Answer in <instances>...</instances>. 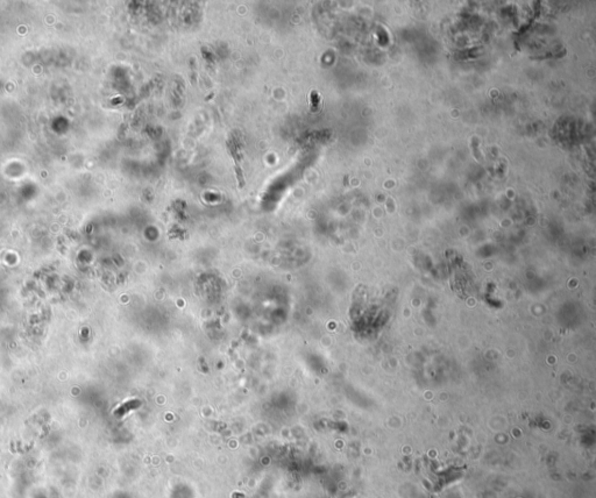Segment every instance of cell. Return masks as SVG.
I'll return each instance as SVG.
<instances>
[{"instance_id": "1", "label": "cell", "mask_w": 596, "mask_h": 498, "mask_svg": "<svg viewBox=\"0 0 596 498\" xmlns=\"http://www.w3.org/2000/svg\"><path fill=\"white\" fill-rule=\"evenodd\" d=\"M232 153H233V154H234V155H233V157H234V161H235V172H237V178H238V181H239V184H240V187L243 188L244 185H245V181H244V177H243V172H241L240 166H239L237 154H235L234 152H232Z\"/></svg>"}]
</instances>
